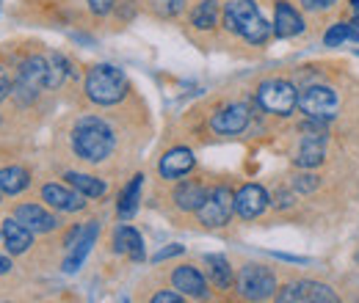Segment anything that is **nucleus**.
I'll list each match as a JSON object with an SVG mask.
<instances>
[{
  "label": "nucleus",
  "instance_id": "obj_40",
  "mask_svg": "<svg viewBox=\"0 0 359 303\" xmlns=\"http://www.w3.org/2000/svg\"><path fill=\"white\" fill-rule=\"evenodd\" d=\"M357 55H359V50H357Z\"/></svg>",
  "mask_w": 359,
  "mask_h": 303
},
{
  "label": "nucleus",
  "instance_id": "obj_12",
  "mask_svg": "<svg viewBox=\"0 0 359 303\" xmlns=\"http://www.w3.org/2000/svg\"><path fill=\"white\" fill-rule=\"evenodd\" d=\"M271 204V196L266 193V188L260 185H243L238 193H235V213L243 218V220H252V218H260Z\"/></svg>",
  "mask_w": 359,
  "mask_h": 303
},
{
  "label": "nucleus",
  "instance_id": "obj_2",
  "mask_svg": "<svg viewBox=\"0 0 359 303\" xmlns=\"http://www.w3.org/2000/svg\"><path fill=\"white\" fill-rule=\"evenodd\" d=\"M224 28L257 47H263L273 34L255 0H229L224 6Z\"/></svg>",
  "mask_w": 359,
  "mask_h": 303
},
{
  "label": "nucleus",
  "instance_id": "obj_29",
  "mask_svg": "<svg viewBox=\"0 0 359 303\" xmlns=\"http://www.w3.org/2000/svg\"><path fill=\"white\" fill-rule=\"evenodd\" d=\"M188 0H149V8L158 14V17H177L180 11L185 8Z\"/></svg>",
  "mask_w": 359,
  "mask_h": 303
},
{
  "label": "nucleus",
  "instance_id": "obj_27",
  "mask_svg": "<svg viewBox=\"0 0 359 303\" xmlns=\"http://www.w3.org/2000/svg\"><path fill=\"white\" fill-rule=\"evenodd\" d=\"M343 42H359V28L354 22H334L323 34V44L326 47H340Z\"/></svg>",
  "mask_w": 359,
  "mask_h": 303
},
{
  "label": "nucleus",
  "instance_id": "obj_16",
  "mask_svg": "<svg viewBox=\"0 0 359 303\" xmlns=\"http://www.w3.org/2000/svg\"><path fill=\"white\" fill-rule=\"evenodd\" d=\"M172 284H175V290H180L182 295H191V298H205L208 295L205 276L191 265H182L172 273Z\"/></svg>",
  "mask_w": 359,
  "mask_h": 303
},
{
  "label": "nucleus",
  "instance_id": "obj_9",
  "mask_svg": "<svg viewBox=\"0 0 359 303\" xmlns=\"http://www.w3.org/2000/svg\"><path fill=\"white\" fill-rule=\"evenodd\" d=\"M232 213H235V193H232L229 188H224V185L208 190L205 204L196 210L199 223H205V226H210V229L226 226L229 218H232Z\"/></svg>",
  "mask_w": 359,
  "mask_h": 303
},
{
  "label": "nucleus",
  "instance_id": "obj_13",
  "mask_svg": "<svg viewBox=\"0 0 359 303\" xmlns=\"http://www.w3.org/2000/svg\"><path fill=\"white\" fill-rule=\"evenodd\" d=\"M304 31V17L299 14V8L287 0H276L273 8V36L279 39H293Z\"/></svg>",
  "mask_w": 359,
  "mask_h": 303
},
{
  "label": "nucleus",
  "instance_id": "obj_1",
  "mask_svg": "<svg viewBox=\"0 0 359 303\" xmlns=\"http://www.w3.org/2000/svg\"><path fill=\"white\" fill-rule=\"evenodd\" d=\"M116 146V135L100 116H81L72 127V149L86 163H102Z\"/></svg>",
  "mask_w": 359,
  "mask_h": 303
},
{
  "label": "nucleus",
  "instance_id": "obj_7",
  "mask_svg": "<svg viewBox=\"0 0 359 303\" xmlns=\"http://www.w3.org/2000/svg\"><path fill=\"white\" fill-rule=\"evenodd\" d=\"M238 293L243 301L263 303L269 301L271 295H276V279L263 265H246L238 273Z\"/></svg>",
  "mask_w": 359,
  "mask_h": 303
},
{
  "label": "nucleus",
  "instance_id": "obj_23",
  "mask_svg": "<svg viewBox=\"0 0 359 303\" xmlns=\"http://www.w3.org/2000/svg\"><path fill=\"white\" fill-rule=\"evenodd\" d=\"M141 185H144V174H135L133 179H130V185L122 190V196H119V204H116V213L122 220H130L135 216V210H138V199H141Z\"/></svg>",
  "mask_w": 359,
  "mask_h": 303
},
{
  "label": "nucleus",
  "instance_id": "obj_24",
  "mask_svg": "<svg viewBox=\"0 0 359 303\" xmlns=\"http://www.w3.org/2000/svg\"><path fill=\"white\" fill-rule=\"evenodd\" d=\"M28 185H31V174L25 171L22 166H8V169H0V190H3V193L17 196V193H22Z\"/></svg>",
  "mask_w": 359,
  "mask_h": 303
},
{
  "label": "nucleus",
  "instance_id": "obj_32",
  "mask_svg": "<svg viewBox=\"0 0 359 303\" xmlns=\"http://www.w3.org/2000/svg\"><path fill=\"white\" fill-rule=\"evenodd\" d=\"M86 3H89V8L97 14V17L111 14V11H114V6H116V0H86Z\"/></svg>",
  "mask_w": 359,
  "mask_h": 303
},
{
  "label": "nucleus",
  "instance_id": "obj_37",
  "mask_svg": "<svg viewBox=\"0 0 359 303\" xmlns=\"http://www.w3.org/2000/svg\"><path fill=\"white\" fill-rule=\"evenodd\" d=\"M273 204H276V207H290V204H293V196H290L287 190H282V193L273 196Z\"/></svg>",
  "mask_w": 359,
  "mask_h": 303
},
{
  "label": "nucleus",
  "instance_id": "obj_14",
  "mask_svg": "<svg viewBox=\"0 0 359 303\" xmlns=\"http://www.w3.org/2000/svg\"><path fill=\"white\" fill-rule=\"evenodd\" d=\"M194 166H196L194 152L185 149V146H175V149H169V152L161 157L158 171H161L163 179H180V176H185V174L194 171Z\"/></svg>",
  "mask_w": 359,
  "mask_h": 303
},
{
  "label": "nucleus",
  "instance_id": "obj_30",
  "mask_svg": "<svg viewBox=\"0 0 359 303\" xmlns=\"http://www.w3.org/2000/svg\"><path fill=\"white\" fill-rule=\"evenodd\" d=\"M276 303H302V281H290L276 290Z\"/></svg>",
  "mask_w": 359,
  "mask_h": 303
},
{
  "label": "nucleus",
  "instance_id": "obj_6",
  "mask_svg": "<svg viewBox=\"0 0 359 303\" xmlns=\"http://www.w3.org/2000/svg\"><path fill=\"white\" fill-rule=\"evenodd\" d=\"M299 108L304 116L310 119H320V122H332L340 111V94L337 88L332 86H323V83H315V86L302 88L299 94Z\"/></svg>",
  "mask_w": 359,
  "mask_h": 303
},
{
  "label": "nucleus",
  "instance_id": "obj_8",
  "mask_svg": "<svg viewBox=\"0 0 359 303\" xmlns=\"http://www.w3.org/2000/svg\"><path fill=\"white\" fill-rule=\"evenodd\" d=\"M47 69H50V61L42 55H31L22 61L17 83H14V94L20 102H34L39 91L47 88Z\"/></svg>",
  "mask_w": 359,
  "mask_h": 303
},
{
  "label": "nucleus",
  "instance_id": "obj_15",
  "mask_svg": "<svg viewBox=\"0 0 359 303\" xmlns=\"http://www.w3.org/2000/svg\"><path fill=\"white\" fill-rule=\"evenodd\" d=\"M42 199H45L53 210H58V213H78V210L86 207L83 193L69 190V188H64V185H53V182L42 188Z\"/></svg>",
  "mask_w": 359,
  "mask_h": 303
},
{
  "label": "nucleus",
  "instance_id": "obj_42",
  "mask_svg": "<svg viewBox=\"0 0 359 303\" xmlns=\"http://www.w3.org/2000/svg\"><path fill=\"white\" fill-rule=\"evenodd\" d=\"M125 303H128V301H125Z\"/></svg>",
  "mask_w": 359,
  "mask_h": 303
},
{
  "label": "nucleus",
  "instance_id": "obj_33",
  "mask_svg": "<svg viewBox=\"0 0 359 303\" xmlns=\"http://www.w3.org/2000/svg\"><path fill=\"white\" fill-rule=\"evenodd\" d=\"M334 3H337V0H302V8H307V11H315V14H320V11H329Z\"/></svg>",
  "mask_w": 359,
  "mask_h": 303
},
{
  "label": "nucleus",
  "instance_id": "obj_11",
  "mask_svg": "<svg viewBox=\"0 0 359 303\" xmlns=\"http://www.w3.org/2000/svg\"><path fill=\"white\" fill-rule=\"evenodd\" d=\"M249 119H252L249 108L243 102H232V105L222 108L210 119V130L219 132V135H241V132L249 127Z\"/></svg>",
  "mask_w": 359,
  "mask_h": 303
},
{
  "label": "nucleus",
  "instance_id": "obj_25",
  "mask_svg": "<svg viewBox=\"0 0 359 303\" xmlns=\"http://www.w3.org/2000/svg\"><path fill=\"white\" fill-rule=\"evenodd\" d=\"M67 182H69L78 193H83V196H89V199H100V196H105V190H108V185H105L102 179L91 176V174L69 171L67 174Z\"/></svg>",
  "mask_w": 359,
  "mask_h": 303
},
{
  "label": "nucleus",
  "instance_id": "obj_3",
  "mask_svg": "<svg viewBox=\"0 0 359 303\" xmlns=\"http://www.w3.org/2000/svg\"><path fill=\"white\" fill-rule=\"evenodd\" d=\"M86 97L94 105H119L128 97V78L114 64H97L86 75Z\"/></svg>",
  "mask_w": 359,
  "mask_h": 303
},
{
  "label": "nucleus",
  "instance_id": "obj_10",
  "mask_svg": "<svg viewBox=\"0 0 359 303\" xmlns=\"http://www.w3.org/2000/svg\"><path fill=\"white\" fill-rule=\"evenodd\" d=\"M97 234H100V223L97 220H89L86 226H78L72 234H69V240H67V246H69V257L64 262V270L67 273H75L83 260L89 257L91 246H94V240H97Z\"/></svg>",
  "mask_w": 359,
  "mask_h": 303
},
{
  "label": "nucleus",
  "instance_id": "obj_39",
  "mask_svg": "<svg viewBox=\"0 0 359 303\" xmlns=\"http://www.w3.org/2000/svg\"><path fill=\"white\" fill-rule=\"evenodd\" d=\"M348 6H351V14L359 17V0H348Z\"/></svg>",
  "mask_w": 359,
  "mask_h": 303
},
{
  "label": "nucleus",
  "instance_id": "obj_4",
  "mask_svg": "<svg viewBox=\"0 0 359 303\" xmlns=\"http://www.w3.org/2000/svg\"><path fill=\"white\" fill-rule=\"evenodd\" d=\"M299 132H302V141H299V149H296L293 163H296L299 169H304V171L318 169V166L326 160V141H329V127H326V122L304 116V122L299 125Z\"/></svg>",
  "mask_w": 359,
  "mask_h": 303
},
{
  "label": "nucleus",
  "instance_id": "obj_26",
  "mask_svg": "<svg viewBox=\"0 0 359 303\" xmlns=\"http://www.w3.org/2000/svg\"><path fill=\"white\" fill-rule=\"evenodd\" d=\"M302 303H340L337 293L320 281H302Z\"/></svg>",
  "mask_w": 359,
  "mask_h": 303
},
{
  "label": "nucleus",
  "instance_id": "obj_34",
  "mask_svg": "<svg viewBox=\"0 0 359 303\" xmlns=\"http://www.w3.org/2000/svg\"><path fill=\"white\" fill-rule=\"evenodd\" d=\"M149 303H185L180 298L177 293H169V290H163V293H158V295H152V301Z\"/></svg>",
  "mask_w": 359,
  "mask_h": 303
},
{
  "label": "nucleus",
  "instance_id": "obj_20",
  "mask_svg": "<svg viewBox=\"0 0 359 303\" xmlns=\"http://www.w3.org/2000/svg\"><path fill=\"white\" fill-rule=\"evenodd\" d=\"M205 199H208V190L199 182H182L175 190V204L185 213H196L205 204Z\"/></svg>",
  "mask_w": 359,
  "mask_h": 303
},
{
  "label": "nucleus",
  "instance_id": "obj_36",
  "mask_svg": "<svg viewBox=\"0 0 359 303\" xmlns=\"http://www.w3.org/2000/svg\"><path fill=\"white\" fill-rule=\"evenodd\" d=\"M177 254H182V246H172V248L158 251V254L152 257V262H163V260H169V257H177Z\"/></svg>",
  "mask_w": 359,
  "mask_h": 303
},
{
  "label": "nucleus",
  "instance_id": "obj_35",
  "mask_svg": "<svg viewBox=\"0 0 359 303\" xmlns=\"http://www.w3.org/2000/svg\"><path fill=\"white\" fill-rule=\"evenodd\" d=\"M11 94V78H8V72L0 66V99H6Z\"/></svg>",
  "mask_w": 359,
  "mask_h": 303
},
{
  "label": "nucleus",
  "instance_id": "obj_38",
  "mask_svg": "<svg viewBox=\"0 0 359 303\" xmlns=\"http://www.w3.org/2000/svg\"><path fill=\"white\" fill-rule=\"evenodd\" d=\"M8 267H11V262L6 260V257H0V276H3V273H8Z\"/></svg>",
  "mask_w": 359,
  "mask_h": 303
},
{
  "label": "nucleus",
  "instance_id": "obj_18",
  "mask_svg": "<svg viewBox=\"0 0 359 303\" xmlns=\"http://www.w3.org/2000/svg\"><path fill=\"white\" fill-rule=\"evenodd\" d=\"M3 240H6L8 254H25V251L31 248L34 232L25 229L17 218H6V220H3Z\"/></svg>",
  "mask_w": 359,
  "mask_h": 303
},
{
  "label": "nucleus",
  "instance_id": "obj_21",
  "mask_svg": "<svg viewBox=\"0 0 359 303\" xmlns=\"http://www.w3.org/2000/svg\"><path fill=\"white\" fill-rule=\"evenodd\" d=\"M191 25L196 31H213L219 25V0H199L191 8Z\"/></svg>",
  "mask_w": 359,
  "mask_h": 303
},
{
  "label": "nucleus",
  "instance_id": "obj_17",
  "mask_svg": "<svg viewBox=\"0 0 359 303\" xmlns=\"http://www.w3.org/2000/svg\"><path fill=\"white\" fill-rule=\"evenodd\" d=\"M14 218H17L25 229H31L34 234H45V232H53V229L58 226V220L50 216L47 210H42L39 204H20Z\"/></svg>",
  "mask_w": 359,
  "mask_h": 303
},
{
  "label": "nucleus",
  "instance_id": "obj_41",
  "mask_svg": "<svg viewBox=\"0 0 359 303\" xmlns=\"http://www.w3.org/2000/svg\"><path fill=\"white\" fill-rule=\"evenodd\" d=\"M0 193H3V190H0Z\"/></svg>",
  "mask_w": 359,
  "mask_h": 303
},
{
  "label": "nucleus",
  "instance_id": "obj_31",
  "mask_svg": "<svg viewBox=\"0 0 359 303\" xmlns=\"http://www.w3.org/2000/svg\"><path fill=\"white\" fill-rule=\"evenodd\" d=\"M293 188L299 193H313V190L320 188V176H315V174H296L293 176Z\"/></svg>",
  "mask_w": 359,
  "mask_h": 303
},
{
  "label": "nucleus",
  "instance_id": "obj_28",
  "mask_svg": "<svg viewBox=\"0 0 359 303\" xmlns=\"http://www.w3.org/2000/svg\"><path fill=\"white\" fill-rule=\"evenodd\" d=\"M47 61H50V69H47V88H58L64 83V78L69 75V64H67V58L58 55V52H53V58H47Z\"/></svg>",
  "mask_w": 359,
  "mask_h": 303
},
{
  "label": "nucleus",
  "instance_id": "obj_5",
  "mask_svg": "<svg viewBox=\"0 0 359 303\" xmlns=\"http://www.w3.org/2000/svg\"><path fill=\"white\" fill-rule=\"evenodd\" d=\"M255 99L266 113L287 119L299 108V88L293 86L290 80H285V78H271V80H263L257 86Z\"/></svg>",
  "mask_w": 359,
  "mask_h": 303
},
{
  "label": "nucleus",
  "instance_id": "obj_19",
  "mask_svg": "<svg viewBox=\"0 0 359 303\" xmlns=\"http://www.w3.org/2000/svg\"><path fill=\"white\" fill-rule=\"evenodd\" d=\"M114 248L119 254H128L135 262L144 260V240H141V234L135 232L133 226H119L114 232Z\"/></svg>",
  "mask_w": 359,
  "mask_h": 303
},
{
  "label": "nucleus",
  "instance_id": "obj_22",
  "mask_svg": "<svg viewBox=\"0 0 359 303\" xmlns=\"http://www.w3.org/2000/svg\"><path fill=\"white\" fill-rule=\"evenodd\" d=\"M205 265H208V279L213 281V287H219V290H229V287H232L235 273H232L229 262H226L222 254H210V257H205Z\"/></svg>",
  "mask_w": 359,
  "mask_h": 303
}]
</instances>
